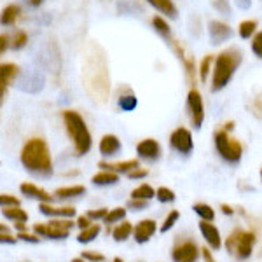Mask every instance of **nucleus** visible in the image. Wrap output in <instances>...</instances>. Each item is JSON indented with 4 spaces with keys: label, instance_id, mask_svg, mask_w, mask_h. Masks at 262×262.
<instances>
[{
    "label": "nucleus",
    "instance_id": "obj_1",
    "mask_svg": "<svg viewBox=\"0 0 262 262\" xmlns=\"http://www.w3.org/2000/svg\"><path fill=\"white\" fill-rule=\"evenodd\" d=\"M21 164L25 166V170L30 171L35 177H51L54 171L53 166V158H51V150L46 140L42 138H30L23 145L19 154Z\"/></svg>",
    "mask_w": 262,
    "mask_h": 262
},
{
    "label": "nucleus",
    "instance_id": "obj_2",
    "mask_svg": "<svg viewBox=\"0 0 262 262\" xmlns=\"http://www.w3.org/2000/svg\"><path fill=\"white\" fill-rule=\"evenodd\" d=\"M243 63V53L239 48H227L222 53H219L213 60V69H212V91L219 93L226 90L232 81L234 74Z\"/></svg>",
    "mask_w": 262,
    "mask_h": 262
},
{
    "label": "nucleus",
    "instance_id": "obj_3",
    "mask_svg": "<svg viewBox=\"0 0 262 262\" xmlns=\"http://www.w3.org/2000/svg\"><path fill=\"white\" fill-rule=\"evenodd\" d=\"M86 81V90L95 100H107L111 84H108V72H107V61L103 54H95L88 58L84 65V77H91Z\"/></svg>",
    "mask_w": 262,
    "mask_h": 262
},
{
    "label": "nucleus",
    "instance_id": "obj_4",
    "mask_svg": "<svg viewBox=\"0 0 262 262\" xmlns=\"http://www.w3.org/2000/svg\"><path fill=\"white\" fill-rule=\"evenodd\" d=\"M61 119L65 131L72 140L74 150L77 156H86L93 147V137L91 131L88 128V122L84 121V117L77 111H63Z\"/></svg>",
    "mask_w": 262,
    "mask_h": 262
},
{
    "label": "nucleus",
    "instance_id": "obj_5",
    "mask_svg": "<svg viewBox=\"0 0 262 262\" xmlns=\"http://www.w3.org/2000/svg\"><path fill=\"white\" fill-rule=\"evenodd\" d=\"M232 122H226L213 133L215 149L227 164H238L243 158V145L238 138L231 137Z\"/></svg>",
    "mask_w": 262,
    "mask_h": 262
},
{
    "label": "nucleus",
    "instance_id": "obj_6",
    "mask_svg": "<svg viewBox=\"0 0 262 262\" xmlns=\"http://www.w3.org/2000/svg\"><path fill=\"white\" fill-rule=\"evenodd\" d=\"M253 245H255V234L238 229L231 232L229 238L226 239V250L236 260H247L253 252Z\"/></svg>",
    "mask_w": 262,
    "mask_h": 262
},
{
    "label": "nucleus",
    "instance_id": "obj_7",
    "mask_svg": "<svg viewBox=\"0 0 262 262\" xmlns=\"http://www.w3.org/2000/svg\"><path fill=\"white\" fill-rule=\"evenodd\" d=\"M187 112L192 126L196 129H200L203 122H205V103H203L201 93L196 88H191L187 93Z\"/></svg>",
    "mask_w": 262,
    "mask_h": 262
},
{
    "label": "nucleus",
    "instance_id": "obj_8",
    "mask_svg": "<svg viewBox=\"0 0 262 262\" xmlns=\"http://www.w3.org/2000/svg\"><path fill=\"white\" fill-rule=\"evenodd\" d=\"M170 147L175 152H179L180 156H189L194 150V140H192V133L191 129L180 128L173 129L170 135Z\"/></svg>",
    "mask_w": 262,
    "mask_h": 262
},
{
    "label": "nucleus",
    "instance_id": "obj_9",
    "mask_svg": "<svg viewBox=\"0 0 262 262\" xmlns=\"http://www.w3.org/2000/svg\"><path fill=\"white\" fill-rule=\"evenodd\" d=\"M161 154H163L161 145H159V142L154 140V138H145V140L137 143V156L142 161L156 163L161 159Z\"/></svg>",
    "mask_w": 262,
    "mask_h": 262
},
{
    "label": "nucleus",
    "instance_id": "obj_10",
    "mask_svg": "<svg viewBox=\"0 0 262 262\" xmlns=\"http://www.w3.org/2000/svg\"><path fill=\"white\" fill-rule=\"evenodd\" d=\"M232 35H234V30L227 23H224V21L212 19L208 23V37L213 46H221L224 42L231 40Z\"/></svg>",
    "mask_w": 262,
    "mask_h": 262
},
{
    "label": "nucleus",
    "instance_id": "obj_11",
    "mask_svg": "<svg viewBox=\"0 0 262 262\" xmlns=\"http://www.w3.org/2000/svg\"><path fill=\"white\" fill-rule=\"evenodd\" d=\"M18 74V65H14V63H0V107H2L7 91H9L11 84L16 81Z\"/></svg>",
    "mask_w": 262,
    "mask_h": 262
},
{
    "label": "nucleus",
    "instance_id": "obj_12",
    "mask_svg": "<svg viewBox=\"0 0 262 262\" xmlns=\"http://www.w3.org/2000/svg\"><path fill=\"white\" fill-rule=\"evenodd\" d=\"M200 248L196 243L192 242H185L179 245V247L173 248L171 252V259L173 262H196L200 259Z\"/></svg>",
    "mask_w": 262,
    "mask_h": 262
},
{
    "label": "nucleus",
    "instance_id": "obj_13",
    "mask_svg": "<svg viewBox=\"0 0 262 262\" xmlns=\"http://www.w3.org/2000/svg\"><path fill=\"white\" fill-rule=\"evenodd\" d=\"M100 154L103 156L105 159H111V158H116V156L121 154L122 150V143L116 135H103L100 140Z\"/></svg>",
    "mask_w": 262,
    "mask_h": 262
},
{
    "label": "nucleus",
    "instance_id": "obj_14",
    "mask_svg": "<svg viewBox=\"0 0 262 262\" xmlns=\"http://www.w3.org/2000/svg\"><path fill=\"white\" fill-rule=\"evenodd\" d=\"M158 231V226H156V221L152 219H145V221H140L137 226L133 227V238L137 243H147L152 236Z\"/></svg>",
    "mask_w": 262,
    "mask_h": 262
},
{
    "label": "nucleus",
    "instance_id": "obj_15",
    "mask_svg": "<svg viewBox=\"0 0 262 262\" xmlns=\"http://www.w3.org/2000/svg\"><path fill=\"white\" fill-rule=\"evenodd\" d=\"M39 212L49 219H72L75 217L74 206H53L51 203H39Z\"/></svg>",
    "mask_w": 262,
    "mask_h": 262
},
{
    "label": "nucleus",
    "instance_id": "obj_16",
    "mask_svg": "<svg viewBox=\"0 0 262 262\" xmlns=\"http://www.w3.org/2000/svg\"><path fill=\"white\" fill-rule=\"evenodd\" d=\"M200 231H201L203 238H205V242L208 243L210 248H213V250H221L222 248V236L213 224L201 221L200 222Z\"/></svg>",
    "mask_w": 262,
    "mask_h": 262
},
{
    "label": "nucleus",
    "instance_id": "obj_17",
    "mask_svg": "<svg viewBox=\"0 0 262 262\" xmlns=\"http://www.w3.org/2000/svg\"><path fill=\"white\" fill-rule=\"evenodd\" d=\"M19 191H21L23 196L30 198V200H35L39 203H51L54 200V196H51L46 189H42V187H39V185L32 184V182H25V184H21Z\"/></svg>",
    "mask_w": 262,
    "mask_h": 262
},
{
    "label": "nucleus",
    "instance_id": "obj_18",
    "mask_svg": "<svg viewBox=\"0 0 262 262\" xmlns=\"http://www.w3.org/2000/svg\"><path fill=\"white\" fill-rule=\"evenodd\" d=\"M33 232L46 239H67L70 236V231L58 229V227L51 226L49 222L48 224H35V226H33Z\"/></svg>",
    "mask_w": 262,
    "mask_h": 262
},
{
    "label": "nucleus",
    "instance_id": "obj_19",
    "mask_svg": "<svg viewBox=\"0 0 262 262\" xmlns=\"http://www.w3.org/2000/svg\"><path fill=\"white\" fill-rule=\"evenodd\" d=\"M117 107L121 108L122 112H133L135 108L138 107V98L129 88H121L117 91Z\"/></svg>",
    "mask_w": 262,
    "mask_h": 262
},
{
    "label": "nucleus",
    "instance_id": "obj_20",
    "mask_svg": "<svg viewBox=\"0 0 262 262\" xmlns=\"http://www.w3.org/2000/svg\"><path fill=\"white\" fill-rule=\"evenodd\" d=\"M98 166L101 168V170L114 171V173H117V175H121V173L128 175L131 170H135V168H140V161H138V159H128V161H119V163L101 161Z\"/></svg>",
    "mask_w": 262,
    "mask_h": 262
},
{
    "label": "nucleus",
    "instance_id": "obj_21",
    "mask_svg": "<svg viewBox=\"0 0 262 262\" xmlns=\"http://www.w3.org/2000/svg\"><path fill=\"white\" fill-rule=\"evenodd\" d=\"M21 18V7L18 4H9L0 11V25L2 27H14Z\"/></svg>",
    "mask_w": 262,
    "mask_h": 262
},
{
    "label": "nucleus",
    "instance_id": "obj_22",
    "mask_svg": "<svg viewBox=\"0 0 262 262\" xmlns=\"http://www.w3.org/2000/svg\"><path fill=\"white\" fill-rule=\"evenodd\" d=\"M147 4H150L156 11H159L161 14L168 16L170 19H175L179 16V9H177L173 0H147Z\"/></svg>",
    "mask_w": 262,
    "mask_h": 262
},
{
    "label": "nucleus",
    "instance_id": "obj_23",
    "mask_svg": "<svg viewBox=\"0 0 262 262\" xmlns=\"http://www.w3.org/2000/svg\"><path fill=\"white\" fill-rule=\"evenodd\" d=\"M86 194V187L84 185H67V187H60L54 191V198L58 200H75Z\"/></svg>",
    "mask_w": 262,
    "mask_h": 262
},
{
    "label": "nucleus",
    "instance_id": "obj_24",
    "mask_svg": "<svg viewBox=\"0 0 262 262\" xmlns=\"http://www.w3.org/2000/svg\"><path fill=\"white\" fill-rule=\"evenodd\" d=\"M150 23H152V28H154V32L158 33L161 39L164 40H168V42H171L173 40V35H171V28H170V25H168V21L163 18V16H154V18L150 19Z\"/></svg>",
    "mask_w": 262,
    "mask_h": 262
},
{
    "label": "nucleus",
    "instance_id": "obj_25",
    "mask_svg": "<svg viewBox=\"0 0 262 262\" xmlns=\"http://www.w3.org/2000/svg\"><path fill=\"white\" fill-rule=\"evenodd\" d=\"M91 182L98 187H107V185H116L119 182V175L114 171H108V170H101L98 171L96 175H93Z\"/></svg>",
    "mask_w": 262,
    "mask_h": 262
},
{
    "label": "nucleus",
    "instance_id": "obj_26",
    "mask_svg": "<svg viewBox=\"0 0 262 262\" xmlns=\"http://www.w3.org/2000/svg\"><path fill=\"white\" fill-rule=\"evenodd\" d=\"M2 215L11 222H27L28 221V213L21 208V205L6 206V208H2Z\"/></svg>",
    "mask_w": 262,
    "mask_h": 262
},
{
    "label": "nucleus",
    "instance_id": "obj_27",
    "mask_svg": "<svg viewBox=\"0 0 262 262\" xmlns=\"http://www.w3.org/2000/svg\"><path fill=\"white\" fill-rule=\"evenodd\" d=\"M100 232H101L100 224H91V226H90V227H86V229H81V232L77 234V242H79V243H82V245L93 243L96 238H98Z\"/></svg>",
    "mask_w": 262,
    "mask_h": 262
},
{
    "label": "nucleus",
    "instance_id": "obj_28",
    "mask_svg": "<svg viewBox=\"0 0 262 262\" xmlns=\"http://www.w3.org/2000/svg\"><path fill=\"white\" fill-rule=\"evenodd\" d=\"M131 234H133V226H131L128 221H121L119 226H116V227H114V231H112L114 239H116V242H119V243L126 242Z\"/></svg>",
    "mask_w": 262,
    "mask_h": 262
},
{
    "label": "nucleus",
    "instance_id": "obj_29",
    "mask_svg": "<svg viewBox=\"0 0 262 262\" xmlns=\"http://www.w3.org/2000/svg\"><path fill=\"white\" fill-rule=\"evenodd\" d=\"M257 27H259L257 19H245V21H242V23H239V27H238L239 37H242L243 40L252 39V37L255 35V32H257Z\"/></svg>",
    "mask_w": 262,
    "mask_h": 262
},
{
    "label": "nucleus",
    "instance_id": "obj_30",
    "mask_svg": "<svg viewBox=\"0 0 262 262\" xmlns=\"http://www.w3.org/2000/svg\"><path fill=\"white\" fill-rule=\"evenodd\" d=\"M213 60H215V56H212V54H206V56L201 60L200 69H198V75H200L201 82H208L210 72L213 69Z\"/></svg>",
    "mask_w": 262,
    "mask_h": 262
},
{
    "label": "nucleus",
    "instance_id": "obj_31",
    "mask_svg": "<svg viewBox=\"0 0 262 262\" xmlns=\"http://www.w3.org/2000/svg\"><path fill=\"white\" fill-rule=\"evenodd\" d=\"M131 198H135V200L150 201L152 198H156V191L150 187L149 184H142V185H138V187H135L133 191H131Z\"/></svg>",
    "mask_w": 262,
    "mask_h": 262
},
{
    "label": "nucleus",
    "instance_id": "obj_32",
    "mask_svg": "<svg viewBox=\"0 0 262 262\" xmlns=\"http://www.w3.org/2000/svg\"><path fill=\"white\" fill-rule=\"evenodd\" d=\"M194 213L200 215L201 221H206V222H212L215 219V212L213 208L210 205H205V203H196V205L192 206Z\"/></svg>",
    "mask_w": 262,
    "mask_h": 262
},
{
    "label": "nucleus",
    "instance_id": "obj_33",
    "mask_svg": "<svg viewBox=\"0 0 262 262\" xmlns=\"http://www.w3.org/2000/svg\"><path fill=\"white\" fill-rule=\"evenodd\" d=\"M126 212H128V210L122 208V206H119V208H114V210H108L107 215H105V219H103V222L108 224V226H112V224H117V222L124 221Z\"/></svg>",
    "mask_w": 262,
    "mask_h": 262
},
{
    "label": "nucleus",
    "instance_id": "obj_34",
    "mask_svg": "<svg viewBox=\"0 0 262 262\" xmlns=\"http://www.w3.org/2000/svg\"><path fill=\"white\" fill-rule=\"evenodd\" d=\"M27 44H28V33L25 30L14 32V35L11 37V49L21 51L23 48H27Z\"/></svg>",
    "mask_w": 262,
    "mask_h": 262
},
{
    "label": "nucleus",
    "instance_id": "obj_35",
    "mask_svg": "<svg viewBox=\"0 0 262 262\" xmlns=\"http://www.w3.org/2000/svg\"><path fill=\"white\" fill-rule=\"evenodd\" d=\"M156 200L159 203H173L177 200L175 192L171 191V189L168 187H159L158 191H156Z\"/></svg>",
    "mask_w": 262,
    "mask_h": 262
},
{
    "label": "nucleus",
    "instance_id": "obj_36",
    "mask_svg": "<svg viewBox=\"0 0 262 262\" xmlns=\"http://www.w3.org/2000/svg\"><path fill=\"white\" fill-rule=\"evenodd\" d=\"M252 53L255 54L259 60H262V30L260 32H255V35L252 37Z\"/></svg>",
    "mask_w": 262,
    "mask_h": 262
},
{
    "label": "nucleus",
    "instance_id": "obj_37",
    "mask_svg": "<svg viewBox=\"0 0 262 262\" xmlns=\"http://www.w3.org/2000/svg\"><path fill=\"white\" fill-rule=\"evenodd\" d=\"M179 219H180V213L177 212V210H173V212L168 213V217L164 219V222H163V226H161V229H159V231H161V232H168L173 226H175Z\"/></svg>",
    "mask_w": 262,
    "mask_h": 262
},
{
    "label": "nucleus",
    "instance_id": "obj_38",
    "mask_svg": "<svg viewBox=\"0 0 262 262\" xmlns=\"http://www.w3.org/2000/svg\"><path fill=\"white\" fill-rule=\"evenodd\" d=\"M49 224L63 231H72V227L75 226V222H72V219H51Z\"/></svg>",
    "mask_w": 262,
    "mask_h": 262
},
{
    "label": "nucleus",
    "instance_id": "obj_39",
    "mask_svg": "<svg viewBox=\"0 0 262 262\" xmlns=\"http://www.w3.org/2000/svg\"><path fill=\"white\" fill-rule=\"evenodd\" d=\"M212 6L224 16H231V2L229 0H212Z\"/></svg>",
    "mask_w": 262,
    "mask_h": 262
},
{
    "label": "nucleus",
    "instance_id": "obj_40",
    "mask_svg": "<svg viewBox=\"0 0 262 262\" xmlns=\"http://www.w3.org/2000/svg\"><path fill=\"white\" fill-rule=\"evenodd\" d=\"M21 201L12 194H0V208H6V206H18Z\"/></svg>",
    "mask_w": 262,
    "mask_h": 262
},
{
    "label": "nucleus",
    "instance_id": "obj_41",
    "mask_svg": "<svg viewBox=\"0 0 262 262\" xmlns=\"http://www.w3.org/2000/svg\"><path fill=\"white\" fill-rule=\"evenodd\" d=\"M18 239H21V242L25 243H39L40 242V236H37L35 232H28V231H23V232H18V236H16Z\"/></svg>",
    "mask_w": 262,
    "mask_h": 262
},
{
    "label": "nucleus",
    "instance_id": "obj_42",
    "mask_svg": "<svg viewBox=\"0 0 262 262\" xmlns=\"http://www.w3.org/2000/svg\"><path fill=\"white\" fill-rule=\"evenodd\" d=\"M250 111L253 112V116H257L259 119H262V95L260 96H253Z\"/></svg>",
    "mask_w": 262,
    "mask_h": 262
},
{
    "label": "nucleus",
    "instance_id": "obj_43",
    "mask_svg": "<svg viewBox=\"0 0 262 262\" xmlns=\"http://www.w3.org/2000/svg\"><path fill=\"white\" fill-rule=\"evenodd\" d=\"M81 257L86 262H103L105 260V255H101V253H98V252H91V250L82 252Z\"/></svg>",
    "mask_w": 262,
    "mask_h": 262
},
{
    "label": "nucleus",
    "instance_id": "obj_44",
    "mask_svg": "<svg viewBox=\"0 0 262 262\" xmlns=\"http://www.w3.org/2000/svg\"><path fill=\"white\" fill-rule=\"evenodd\" d=\"M147 206H149V201H145V200H135V198H131L128 201V208L133 210V212H137V210H145Z\"/></svg>",
    "mask_w": 262,
    "mask_h": 262
},
{
    "label": "nucleus",
    "instance_id": "obj_45",
    "mask_svg": "<svg viewBox=\"0 0 262 262\" xmlns=\"http://www.w3.org/2000/svg\"><path fill=\"white\" fill-rule=\"evenodd\" d=\"M147 175H149V171H147L145 168H135V170H131L128 173V179H131V180H140V179H145Z\"/></svg>",
    "mask_w": 262,
    "mask_h": 262
},
{
    "label": "nucleus",
    "instance_id": "obj_46",
    "mask_svg": "<svg viewBox=\"0 0 262 262\" xmlns=\"http://www.w3.org/2000/svg\"><path fill=\"white\" fill-rule=\"evenodd\" d=\"M107 212L108 210L107 208H100V210H90V212H88V217L91 219V221H103L105 219V215H107Z\"/></svg>",
    "mask_w": 262,
    "mask_h": 262
},
{
    "label": "nucleus",
    "instance_id": "obj_47",
    "mask_svg": "<svg viewBox=\"0 0 262 262\" xmlns=\"http://www.w3.org/2000/svg\"><path fill=\"white\" fill-rule=\"evenodd\" d=\"M11 48V37L6 33H0V58L6 54V51Z\"/></svg>",
    "mask_w": 262,
    "mask_h": 262
},
{
    "label": "nucleus",
    "instance_id": "obj_48",
    "mask_svg": "<svg viewBox=\"0 0 262 262\" xmlns=\"http://www.w3.org/2000/svg\"><path fill=\"white\" fill-rule=\"evenodd\" d=\"M16 242H18V238H16V236H12L11 232H0V243L14 245Z\"/></svg>",
    "mask_w": 262,
    "mask_h": 262
},
{
    "label": "nucleus",
    "instance_id": "obj_49",
    "mask_svg": "<svg viewBox=\"0 0 262 262\" xmlns=\"http://www.w3.org/2000/svg\"><path fill=\"white\" fill-rule=\"evenodd\" d=\"M93 224V221L88 215H81V217H77V222H75V226L79 227V229H86V227H90Z\"/></svg>",
    "mask_w": 262,
    "mask_h": 262
},
{
    "label": "nucleus",
    "instance_id": "obj_50",
    "mask_svg": "<svg viewBox=\"0 0 262 262\" xmlns=\"http://www.w3.org/2000/svg\"><path fill=\"white\" fill-rule=\"evenodd\" d=\"M236 7L242 11H248L252 7V0H234Z\"/></svg>",
    "mask_w": 262,
    "mask_h": 262
},
{
    "label": "nucleus",
    "instance_id": "obj_51",
    "mask_svg": "<svg viewBox=\"0 0 262 262\" xmlns=\"http://www.w3.org/2000/svg\"><path fill=\"white\" fill-rule=\"evenodd\" d=\"M28 7H32V9H37V7H40L42 4H44V0H27Z\"/></svg>",
    "mask_w": 262,
    "mask_h": 262
},
{
    "label": "nucleus",
    "instance_id": "obj_52",
    "mask_svg": "<svg viewBox=\"0 0 262 262\" xmlns=\"http://www.w3.org/2000/svg\"><path fill=\"white\" fill-rule=\"evenodd\" d=\"M201 252H203V259H205V262H215L213 257L210 255V252L206 250V248H205V250H201Z\"/></svg>",
    "mask_w": 262,
    "mask_h": 262
},
{
    "label": "nucleus",
    "instance_id": "obj_53",
    "mask_svg": "<svg viewBox=\"0 0 262 262\" xmlns=\"http://www.w3.org/2000/svg\"><path fill=\"white\" fill-rule=\"evenodd\" d=\"M14 227H16V229H18L19 232L27 231V226H25V222H14Z\"/></svg>",
    "mask_w": 262,
    "mask_h": 262
},
{
    "label": "nucleus",
    "instance_id": "obj_54",
    "mask_svg": "<svg viewBox=\"0 0 262 262\" xmlns=\"http://www.w3.org/2000/svg\"><path fill=\"white\" fill-rule=\"evenodd\" d=\"M222 212L226 213V215H232V213H234L229 205H222Z\"/></svg>",
    "mask_w": 262,
    "mask_h": 262
},
{
    "label": "nucleus",
    "instance_id": "obj_55",
    "mask_svg": "<svg viewBox=\"0 0 262 262\" xmlns=\"http://www.w3.org/2000/svg\"><path fill=\"white\" fill-rule=\"evenodd\" d=\"M0 232H11V231H9V227H7V226H4V224H0Z\"/></svg>",
    "mask_w": 262,
    "mask_h": 262
},
{
    "label": "nucleus",
    "instance_id": "obj_56",
    "mask_svg": "<svg viewBox=\"0 0 262 262\" xmlns=\"http://www.w3.org/2000/svg\"><path fill=\"white\" fill-rule=\"evenodd\" d=\"M72 262H86L82 259V257H77V259H72Z\"/></svg>",
    "mask_w": 262,
    "mask_h": 262
},
{
    "label": "nucleus",
    "instance_id": "obj_57",
    "mask_svg": "<svg viewBox=\"0 0 262 262\" xmlns=\"http://www.w3.org/2000/svg\"><path fill=\"white\" fill-rule=\"evenodd\" d=\"M112 262H124V260H122V259H119V257H116V259H114Z\"/></svg>",
    "mask_w": 262,
    "mask_h": 262
},
{
    "label": "nucleus",
    "instance_id": "obj_58",
    "mask_svg": "<svg viewBox=\"0 0 262 262\" xmlns=\"http://www.w3.org/2000/svg\"><path fill=\"white\" fill-rule=\"evenodd\" d=\"M260 180H262V168H260Z\"/></svg>",
    "mask_w": 262,
    "mask_h": 262
}]
</instances>
